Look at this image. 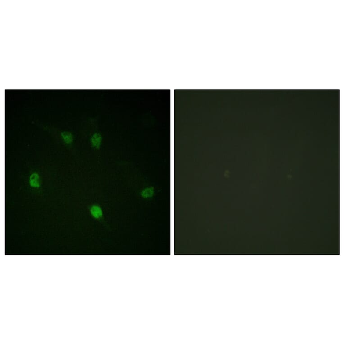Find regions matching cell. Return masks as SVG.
I'll return each instance as SVG.
<instances>
[{
  "label": "cell",
  "instance_id": "3",
  "mask_svg": "<svg viewBox=\"0 0 344 344\" xmlns=\"http://www.w3.org/2000/svg\"><path fill=\"white\" fill-rule=\"evenodd\" d=\"M61 135L65 142L67 144H70L73 142V136L72 133H70V132L63 131L61 133Z\"/></svg>",
  "mask_w": 344,
  "mask_h": 344
},
{
  "label": "cell",
  "instance_id": "2",
  "mask_svg": "<svg viewBox=\"0 0 344 344\" xmlns=\"http://www.w3.org/2000/svg\"><path fill=\"white\" fill-rule=\"evenodd\" d=\"M29 181H30V185L32 187H39V176L37 173H33L31 175Z\"/></svg>",
  "mask_w": 344,
  "mask_h": 344
},
{
  "label": "cell",
  "instance_id": "4",
  "mask_svg": "<svg viewBox=\"0 0 344 344\" xmlns=\"http://www.w3.org/2000/svg\"><path fill=\"white\" fill-rule=\"evenodd\" d=\"M91 213L94 218L97 219H98L102 215V211L101 208L98 206H93L91 209Z\"/></svg>",
  "mask_w": 344,
  "mask_h": 344
},
{
  "label": "cell",
  "instance_id": "1",
  "mask_svg": "<svg viewBox=\"0 0 344 344\" xmlns=\"http://www.w3.org/2000/svg\"><path fill=\"white\" fill-rule=\"evenodd\" d=\"M102 136L100 133L96 132L94 133L91 138V146L95 149L100 148L102 143Z\"/></svg>",
  "mask_w": 344,
  "mask_h": 344
},
{
  "label": "cell",
  "instance_id": "5",
  "mask_svg": "<svg viewBox=\"0 0 344 344\" xmlns=\"http://www.w3.org/2000/svg\"><path fill=\"white\" fill-rule=\"evenodd\" d=\"M153 193H154V190H153V188L151 187V188H148L144 190L142 192V195L143 197H145V198H148V197H151L153 195Z\"/></svg>",
  "mask_w": 344,
  "mask_h": 344
}]
</instances>
